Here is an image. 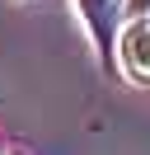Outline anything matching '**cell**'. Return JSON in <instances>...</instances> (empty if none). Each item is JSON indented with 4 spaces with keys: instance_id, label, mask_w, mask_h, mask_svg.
Masks as SVG:
<instances>
[{
    "instance_id": "cell-3",
    "label": "cell",
    "mask_w": 150,
    "mask_h": 155,
    "mask_svg": "<svg viewBox=\"0 0 150 155\" xmlns=\"http://www.w3.org/2000/svg\"><path fill=\"white\" fill-rule=\"evenodd\" d=\"M122 10H127L131 19H150V0H127Z\"/></svg>"
},
{
    "instance_id": "cell-1",
    "label": "cell",
    "mask_w": 150,
    "mask_h": 155,
    "mask_svg": "<svg viewBox=\"0 0 150 155\" xmlns=\"http://www.w3.org/2000/svg\"><path fill=\"white\" fill-rule=\"evenodd\" d=\"M117 5H127V0H75L80 24H84V33L94 38V47H99L103 61H108L112 38H117Z\"/></svg>"
},
{
    "instance_id": "cell-2",
    "label": "cell",
    "mask_w": 150,
    "mask_h": 155,
    "mask_svg": "<svg viewBox=\"0 0 150 155\" xmlns=\"http://www.w3.org/2000/svg\"><path fill=\"white\" fill-rule=\"evenodd\" d=\"M117 57L136 85H150V19H131L117 42Z\"/></svg>"
}]
</instances>
